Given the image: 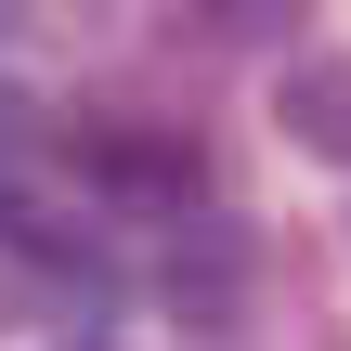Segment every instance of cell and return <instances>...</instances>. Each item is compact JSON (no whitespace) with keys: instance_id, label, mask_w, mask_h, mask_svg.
<instances>
[{"instance_id":"obj_1","label":"cell","mask_w":351,"mask_h":351,"mask_svg":"<svg viewBox=\"0 0 351 351\" xmlns=\"http://www.w3.org/2000/svg\"><path fill=\"white\" fill-rule=\"evenodd\" d=\"M274 104H287V130H300L313 156H351V52H300Z\"/></svg>"},{"instance_id":"obj_2","label":"cell","mask_w":351,"mask_h":351,"mask_svg":"<svg viewBox=\"0 0 351 351\" xmlns=\"http://www.w3.org/2000/svg\"><path fill=\"white\" fill-rule=\"evenodd\" d=\"M65 351H117V339H65Z\"/></svg>"}]
</instances>
